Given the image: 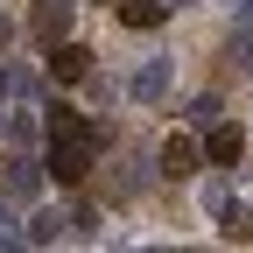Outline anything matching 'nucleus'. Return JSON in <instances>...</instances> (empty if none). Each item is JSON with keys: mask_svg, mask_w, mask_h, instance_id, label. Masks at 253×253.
Masks as SVG:
<instances>
[{"mask_svg": "<svg viewBox=\"0 0 253 253\" xmlns=\"http://www.w3.org/2000/svg\"><path fill=\"white\" fill-rule=\"evenodd\" d=\"M169 84H176V71H169V56H148L141 71H134V84H126V91H134L141 106H162V99H169Z\"/></svg>", "mask_w": 253, "mask_h": 253, "instance_id": "3", "label": "nucleus"}, {"mask_svg": "<svg viewBox=\"0 0 253 253\" xmlns=\"http://www.w3.org/2000/svg\"><path fill=\"white\" fill-rule=\"evenodd\" d=\"M7 36H14V21H7V14H0V49H7Z\"/></svg>", "mask_w": 253, "mask_h": 253, "instance_id": "17", "label": "nucleus"}, {"mask_svg": "<svg viewBox=\"0 0 253 253\" xmlns=\"http://www.w3.org/2000/svg\"><path fill=\"white\" fill-rule=\"evenodd\" d=\"M225 56H232V71H253V28H246V21L232 28V49H225Z\"/></svg>", "mask_w": 253, "mask_h": 253, "instance_id": "12", "label": "nucleus"}, {"mask_svg": "<svg viewBox=\"0 0 253 253\" xmlns=\"http://www.w3.org/2000/svg\"><path fill=\"white\" fill-rule=\"evenodd\" d=\"M63 225H71L63 211H36V218L21 225V246H56V239H63Z\"/></svg>", "mask_w": 253, "mask_h": 253, "instance_id": "8", "label": "nucleus"}, {"mask_svg": "<svg viewBox=\"0 0 253 253\" xmlns=\"http://www.w3.org/2000/svg\"><path fill=\"white\" fill-rule=\"evenodd\" d=\"M84 126H91L84 113H71V106H49V141H56V134H84Z\"/></svg>", "mask_w": 253, "mask_h": 253, "instance_id": "11", "label": "nucleus"}, {"mask_svg": "<svg viewBox=\"0 0 253 253\" xmlns=\"http://www.w3.org/2000/svg\"><path fill=\"white\" fill-rule=\"evenodd\" d=\"M7 141H14V148H28V141H36V120L14 113V120H7Z\"/></svg>", "mask_w": 253, "mask_h": 253, "instance_id": "13", "label": "nucleus"}, {"mask_svg": "<svg viewBox=\"0 0 253 253\" xmlns=\"http://www.w3.org/2000/svg\"><path fill=\"white\" fill-rule=\"evenodd\" d=\"M99 141H106V126H84V134H56L49 141V176L63 183V190H78L84 176H91V155H99Z\"/></svg>", "mask_w": 253, "mask_h": 253, "instance_id": "1", "label": "nucleus"}, {"mask_svg": "<svg viewBox=\"0 0 253 253\" xmlns=\"http://www.w3.org/2000/svg\"><path fill=\"white\" fill-rule=\"evenodd\" d=\"M0 134H7V120H0Z\"/></svg>", "mask_w": 253, "mask_h": 253, "instance_id": "19", "label": "nucleus"}, {"mask_svg": "<svg viewBox=\"0 0 253 253\" xmlns=\"http://www.w3.org/2000/svg\"><path fill=\"white\" fill-rule=\"evenodd\" d=\"M7 91H14V71H7V63H0V99H7Z\"/></svg>", "mask_w": 253, "mask_h": 253, "instance_id": "16", "label": "nucleus"}, {"mask_svg": "<svg viewBox=\"0 0 253 253\" xmlns=\"http://www.w3.org/2000/svg\"><path fill=\"white\" fill-rule=\"evenodd\" d=\"M42 190V162H28V155H7V162H0V197L7 204H28Z\"/></svg>", "mask_w": 253, "mask_h": 253, "instance_id": "2", "label": "nucleus"}, {"mask_svg": "<svg viewBox=\"0 0 253 253\" xmlns=\"http://www.w3.org/2000/svg\"><path fill=\"white\" fill-rule=\"evenodd\" d=\"M211 218H218V225H225V239H239V246H246V239H253V218H246V211H239V204H232V197H225V204H218V211H211Z\"/></svg>", "mask_w": 253, "mask_h": 253, "instance_id": "9", "label": "nucleus"}, {"mask_svg": "<svg viewBox=\"0 0 253 253\" xmlns=\"http://www.w3.org/2000/svg\"><path fill=\"white\" fill-rule=\"evenodd\" d=\"M120 21H126V28H155V21H162V7H155V0H126Z\"/></svg>", "mask_w": 253, "mask_h": 253, "instance_id": "10", "label": "nucleus"}, {"mask_svg": "<svg viewBox=\"0 0 253 253\" xmlns=\"http://www.w3.org/2000/svg\"><path fill=\"white\" fill-rule=\"evenodd\" d=\"M155 7H162V14H169V7H190V0H155Z\"/></svg>", "mask_w": 253, "mask_h": 253, "instance_id": "18", "label": "nucleus"}, {"mask_svg": "<svg viewBox=\"0 0 253 253\" xmlns=\"http://www.w3.org/2000/svg\"><path fill=\"white\" fill-rule=\"evenodd\" d=\"M0 246H21V225H14V211H7V197H0Z\"/></svg>", "mask_w": 253, "mask_h": 253, "instance_id": "14", "label": "nucleus"}, {"mask_svg": "<svg viewBox=\"0 0 253 253\" xmlns=\"http://www.w3.org/2000/svg\"><path fill=\"white\" fill-rule=\"evenodd\" d=\"M225 7H232V14H239V21H253V0H225Z\"/></svg>", "mask_w": 253, "mask_h": 253, "instance_id": "15", "label": "nucleus"}, {"mask_svg": "<svg viewBox=\"0 0 253 253\" xmlns=\"http://www.w3.org/2000/svg\"><path fill=\"white\" fill-rule=\"evenodd\" d=\"M197 162H204V148L190 141V134H169V141H162V176H169V183L197 176Z\"/></svg>", "mask_w": 253, "mask_h": 253, "instance_id": "4", "label": "nucleus"}, {"mask_svg": "<svg viewBox=\"0 0 253 253\" xmlns=\"http://www.w3.org/2000/svg\"><path fill=\"white\" fill-rule=\"evenodd\" d=\"M49 78H63V84L91 78V49H78V42H49Z\"/></svg>", "mask_w": 253, "mask_h": 253, "instance_id": "5", "label": "nucleus"}, {"mask_svg": "<svg viewBox=\"0 0 253 253\" xmlns=\"http://www.w3.org/2000/svg\"><path fill=\"white\" fill-rule=\"evenodd\" d=\"M239 148H246V134H239V126L211 120V134H204V155H211V162H239Z\"/></svg>", "mask_w": 253, "mask_h": 253, "instance_id": "7", "label": "nucleus"}, {"mask_svg": "<svg viewBox=\"0 0 253 253\" xmlns=\"http://www.w3.org/2000/svg\"><path fill=\"white\" fill-rule=\"evenodd\" d=\"M71 7H78V0H36V14H28V28H36L42 42H56L63 28H71Z\"/></svg>", "mask_w": 253, "mask_h": 253, "instance_id": "6", "label": "nucleus"}]
</instances>
